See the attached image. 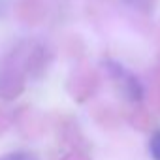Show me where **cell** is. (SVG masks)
<instances>
[{
	"mask_svg": "<svg viewBox=\"0 0 160 160\" xmlns=\"http://www.w3.org/2000/svg\"><path fill=\"white\" fill-rule=\"evenodd\" d=\"M0 160H38V156L28 152V151H13L8 154H2Z\"/></svg>",
	"mask_w": 160,
	"mask_h": 160,
	"instance_id": "1",
	"label": "cell"
},
{
	"mask_svg": "<svg viewBox=\"0 0 160 160\" xmlns=\"http://www.w3.org/2000/svg\"><path fill=\"white\" fill-rule=\"evenodd\" d=\"M149 151H151L152 160H160V130H156V132L151 136V141H149Z\"/></svg>",
	"mask_w": 160,
	"mask_h": 160,
	"instance_id": "2",
	"label": "cell"
},
{
	"mask_svg": "<svg viewBox=\"0 0 160 160\" xmlns=\"http://www.w3.org/2000/svg\"><path fill=\"white\" fill-rule=\"evenodd\" d=\"M4 8H6V0H0V15H2Z\"/></svg>",
	"mask_w": 160,
	"mask_h": 160,
	"instance_id": "3",
	"label": "cell"
}]
</instances>
